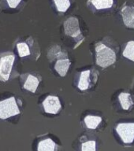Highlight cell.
Segmentation results:
<instances>
[{
	"label": "cell",
	"instance_id": "obj_10",
	"mask_svg": "<svg viewBox=\"0 0 134 151\" xmlns=\"http://www.w3.org/2000/svg\"><path fill=\"white\" fill-rule=\"evenodd\" d=\"M92 83V71L85 70L80 73L78 87L80 91H85L91 87Z\"/></svg>",
	"mask_w": 134,
	"mask_h": 151
},
{
	"label": "cell",
	"instance_id": "obj_1",
	"mask_svg": "<svg viewBox=\"0 0 134 151\" xmlns=\"http://www.w3.org/2000/svg\"><path fill=\"white\" fill-rule=\"evenodd\" d=\"M96 62L101 68H106L112 65L117 61V50L103 42L95 45Z\"/></svg>",
	"mask_w": 134,
	"mask_h": 151
},
{
	"label": "cell",
	"instance_id": "obj_16",
	"mask_svg": "<svg viewBox=\"0 0 134 151\" xmlns=\"http://www.w3.org/2000/svg\"><path fill=\"white\" fill-rule=\"evenodd\" d=\"M80 151H97V142L96 139H86L81 142Z\"/></svg>",
	"mask_w": 134,
	"mask_h": 151
},
{
	"label": "cell",
	"instance_id": "obj_13",
	"mask_svg": "<svg viewBox=\"0 0 134 151\" xmlns=\"http://www.w3.org/2000/svg\"><path fill=\"white\" fill-rule=\"evenodd\" d=\"M70 61L69 58H61L57 61L54 65V68L61 76H65L68 72V69L70 66Z\"/></svg>",
	"mask_w": 134,
	"mask_h": 151
},
{
	"label": "cell",
	"instance_id": "obj_8",
	"mask_svg": "<svg viewBox=\"0 0 134 151\" xmlns=\"http://www.w3.org/2000/svg\"><path fill=\"white\" fill-rule=\"evenodd\" d=\"M118 101L121 109L123 111H130L134 107V98L130 92L122 91L119 93Z\"/></svg>",
	"mask_w": 134,
	"mask_h": 151
},
{
	"label": "cell",
	"instance_id": "obj_18",
	"mask_svg": "<svg viewBox=\"0 0 134 151\" xmlns=\"http://www.w3.org/2000/svg\"><path fill=\"white\" fill-rule=\"evenodd\" d=\"M17 51H18L19 56L21 58L23 57L28 56L30 54V50L29 47L25 42H19L17 44Z\"/></svg>",
	"mask_w": 134,
	"mask_h": 151
},
{
	"label": "cell",
	"instance_id": "obj_11",
	"mask_svg": "<svg viewBox=\"0 0 134 151\" xmlns=\"http://www.w3.org/2000/svg\"><path fill=\"white\" fill-rule=\"evenodd\" d=\"M114 3V0H88V5L92 6L96 10L111 9Z\"/></svg>",
	"mask_w": 134,
	"mask_h": 151
},
{
	"label": "cell",
	"instance_id": "obj_20",
	"mask_svg": "<svg viewBox=\"0 0 134 151\" xmlns=\"http://www.w3.org/2000/svg\"><path fill=\"white\" fill-rule=\"evenodd\" d=\"M133 90H134V88H133Z\"/></svg>",
	"mask_w": 134,
	"mask_h": 151
},
{
	"label": "cell",
	"instance_id": "obj_14",
	"mask_svg": "<svg viewBox=\"0 0 134 151\" xmlns=\"http://www.w3.org/2000/svg\"><path fill=\"white\" fill-rule=\"evenodd\" d=\"M39 84H40V80H38V78L31 74H28L26 78L25 82L24 83V88L33 93H35Z\"/></svg>",
	"mask_w": 134,
	"mask_h": 151
},
{
	"label": "cell",
	"instance_id": "obj_4",
	"mask_svg": "<svg viewBox=\"0 0 134 151\" xmlns=\"http://www.w3.org/2000/svg\"><path fill=\"white\" fill-rule=\"evenodd\" d=\"M15 56L12 53H6L0 58V80L6 82L9 80Z\"/></svg>",
	"mask_w": 134,
	"mask_h": 151
},
{
	"label": "cell",
	"instance_id": "obj_7",
	"mask_svg": "<svg viewBox=\"0 0 134 151\" xmlns=\"http://www.w3.org/2000/svg\"><path fill=\"white\" fill-rule=\"evenodd\" d=\"M43 106L46 113L50 114H56L61 109V103L59 99L56 96L49 95L43 101Z\"/></svg>",
	"mask_w": 134,
	"mask_h": 151
},
{
	"label": "cell",
	"instance_id": "obj_9",
	"mask_svg": "<svg viewBox=\"0 0 134 151\" xmlns=\"http://www.w3.org/2000/svg\"><path fill=\"white\" fill-rule=\"evenodd\" d=\"M37 151H58L59 146L51 138L41 139L39 141L36 147Z\"/></svg>",
	"mask_w": 134,
	"mask_h": 151
},
{
	"label": "cell",
	"instance_id": "obj_6",
	"mask_svg": "<svg viewBox=\"0 0 134 151\" xmlns=\"http://www.w3.org/2000/svg\"><path fill=\"white\" fill-rule=\"evenodd\" d=\"M120 14L124 25L128 28L134 29V6L125 4L120 10Z\"/></svg>",
	"mask_w": 134,
	"mask_h": 151
},
{
	"label": "cell",
	"instance_id": "obj_19",
	"mask_svg": "<svg viewBox=\"0 0 134 151\" xmlns=\"http://www.w3.org/2000/svg\"><path fill=\"white\" fill-rule=\"evenodd\" d=\"M7 2V4L9 6V7L10 8H16L19 4L20 2H21V0H6Z\"/></svg>",
	"mask_w": 134,
	"mask_h": 151
},
{
	"label": "cell",
	"instance_id": "obj_17",
	"mask_svg": "<svg viewBox=\"0 0 134 151\" xmlns=\"http://www.w3.org/2000/svg\"><path fill=\"white\" fill-rule=\"evenodd\" d=\"M57 10L61 13H65L70 6V0H53Z\"/></svg>",
	"mask_w": 134,
	"mask_h": 151
},
{
	"label": "cell",
	"instance_id": "obj_2",
	"mask_svg": "<svg viewBox=\"0 0 134 151\" xmlns=\"http://www.w3.org/2000/svg\"><path fill=\"white\" fill-rule=\"evenodd\" d=\"M114 133L122 146H132L134 144V121L117 123L114 127Z\"/></svg>",
	"mask_w": 134,
	"mask_h": 151
},
{
	"label": "cell",
	"instance_id": "obj_3",
	"mask_svg": "<svg viewBox=\"0 0 134 151\" xmlns=\"http://www.w3.org/2000/svg\"><path fill=\"white\" fill-rule=\"evenodd\" d=\"M20 113L14 97H10L0 101V119L5 120Z\"/></svg>",
	"mask_w": 134,
	"mask_h": 151
},
{
	"label": "cell",
	"instance_id": "obj_12",
	"mask_svg": "<svg viewBox=\"0 0 134 151\" xmlns=\"http://www.w3.org/2000/svg\"><path fill=\"white\" fill-rule=\"evenodd\" d=\"M103 121V118L99 116L88 115L84 119V123L87 128L91 130H96L99 127Z\"/></svg>",
	"mask_w": 134,
	"mask_h": 151
},
{
	"label": "cell",
	"instance_id": "obj_5",
	"mask_svg": "<svg viewBox=\"0 0 134 151\" xmlns=\"http://www.w3.org/2000/svg\"><path fill=\"white\" fill-rule=\"evenodd\" d=\"M64 30L65 33L69 36L73 38H79L83 39L81 35L80 27H79V22L77 17H70L64 22Z\"/></svg>",
	"mask_w": 134,
	"mask_h": 151
},
{
	"label": "cell",
	"instance_id": "obj_15",
	"mask_svg": "<svg viewBox=\"0 0 134 151\" xmlns=\"http://www.w3.org/2000/svg\"><path fill=\"white\" fill-rule=\"evenodd\" d=\"M122 56L130 61H134V40L129 41L123 47Z\"/></svg>",
	"mask_w": 134,
	"mask_h": 151
}]
</instances>
